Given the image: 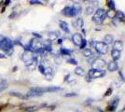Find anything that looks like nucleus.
I'll return each mask as SVG.
<instances>
[{
	"label": "nucleus",
	"instance_id": "obj_34",
	"mask_svg": "<svg viewBox=\"0 0 125 112\" xmlns=\"http://www.w3.org/2000/svg\"><path fill=\"white\" fill-rule=\"evenodd\" d=\"M111 92H112V88H109L107 91L105 92V93H104V96H109L111 94Z\"/></svg>",
	"mask_w": 125,
	"mask_h": 112
},
{
	"label": "nucleus",
	"instance_id": "obj_8",
	"mask_svg": "<svg viewBox=\"0 0 125 112\" xmlns=\"http://www.w3.org/2000/svg\"><path fill=\"white\" fill-rule=\"evenodd\" d=\"M105 64H106V63H105L104 60H103V59H96L92 65H93V68L94 69L102 70V68L105 66Z\"/></svg>",
	"mask_w": 125,
	"mask_h": 112
},
{
	"label": "nucleus",
	"instance_id": "obj_30",
	"mask_svg": "<svg viewBox=\"0 0 125 112\" xmlns=\"http://www.w3.org/2000/svg\"><path fill=\"white\" fill-rule=\"evenodd\" d=\"M38 70L41 72L42 74H44V71H45V67H44V65L41 64H39V65H38Z\"/></svg>",
	"mask_w": 125,
	"mask_h": 112
},
{
	"label": "nucleus",
	"instance_id": "obj_21",
	"mask_svg": "<svg viewBox=\"0 0 125 112\" xmlns=\"http://www.w3.org/2000/svg\"><path fill=\"white\" fill-rule=\"evenodd\" d=\"M84 73H85V71L82 67H80V66H78L76 69H75V74H77L78 76H83Z\"/></svg>",
	"mask_w": 125,
	"mask_h": 112
},
{
	"label": "nucleus",
	"instance_id": "obj_15",
	"mask_svg": "<svg viewBox=\"0 0 125 112\" xmlns=\"http://www.w3.org/2000/svg\"><path fill=\"white\" fill-rule=\"evenodd\" d=\"M111 56H112L113 60L116 62L117 60H119V59L120 58V51H116V50H112V51H111Z\"/></svg>",
	"mask_w": 125,
	"mask_h": 112
},
{
	"label": "nucleus",
	"instance_id": "obj_29",
	"mask_svg": "<svg viewBox=\"0 0 125 112\" xmlns=\"http://www.w3.org/2000/svg\"><path fill=\"white\" fill-rule=\"evenodd\" d=\"M67 63H69V64H74V65H77V64H78V61H77L76 59L70 58L67 60Z\"/></svg>",
	"mask_w": 125,
	"mask_h": 112
},
{
	"label": "nucleus",
	"instance_id": "obj_23",
	"mask_svg": "<svg viewBox=\"0 0 125 112\" xmlns=\"http://www.w3.org/2000/svg\"><path fill=\"white\" fill-rule=\"evenodd\" d=\"M76 23H77V27H80V28H82V27H83V24H84L83 19H81V18H78V19L76 20Z\"/></svg>",
	"mask_w": 125,
	"mask_h": 112
},
{
	"label": "nucleus",
	"instance_id": "obj_36",
	"mask_svg": "<svg viewBox=\"0 0 125 112\" xmlns=\"http://www.w3.org/2000/svg\"><path fill=\"white\" fill-rule=\"evenodd\" d=\"M6 88H7V85H1L0 86V92L2 91H4Z\"/></svg>",
	"mask_w": 125,
	"mask_h": 112
},
{
	"label": "nucleus",
	"instance_id": "obj_7",
	"mask_svg": "<svg viewBox=\"0 0 125 112\" xmlns=\"http://www.w3.org/2000/svg\"><path fill=\"white\" fill-rule=\"evenodd\" d=\"M62 13L64 16L67 17H75L77 16V12L75 11V10L73 9V7H65L63 10H62Z\"/></svg>",
	"mask_w": 125,
	"mask_h": 112
},
{
	"label": "nucleus",
	"instance_id": "obj_37",
	"mask_svg": "<svg viewBox=\"0 0 125 112\" xmlns=\"http://www.w3.org/2000/svg\"><path fill=\"white\" fill-rule=\"evenodd\" d=\"M5 58H7V56H6L5 54L0 53V59H5Z\"/></svg>",
	"mask_w": 125,
	"mask_h": 112
},
{
	"label": "nucleus",
	"instance_id": "obj_25",
	"mask_svg": "<svg viewBox=\"0 0 125 112\" xmlns=\"http://www.w3.org/2000/svg\"><path fill=\"white\" fill-rule=\"evenodd\" d=\"M72 7H73L74 10H75V11L77 12V14H79V13L81 12V7H80V5H78V4H75V5H73Z\"/></svg>",
	"mask_w": 125,
	"mask_h": 112
},
{
	"label": "nucleus",
	"instance_id": "obj_6",
	"mask_svg": "<svg viewBox=\"0 0 125 112\" xmlns=\"http://www.w3.org/2000/svg\"><path fill=\"white\" fill-rule=\"evenodd\" d=\"M21 60L25 63V65H29L34 61V53L31 51H24L21 55Z\"/></svg>",
	"mask_w": 125,
	"mask_h": 112
},
{
	"label": "nucleus",
	"instance_id": "obj_31",
	"mask_svg": "<svg viewBox=\"0 0 125 112\" xmlns=\"http://www.w3.org/2000/svg\"><path fill=\"white\" fill-rule=\"evenodd\" d=\"M49 35H50V39H51V40H53V39H55V38L57 37V36H56L54 33H50Z\"/></svg>",
	"mask_w": 125,
	"mask_h": 112
},
{
	"label": "nucleus",
	"instance_id": "obj_13",
	"mask_svg": "<svg viewBox=\"0 0 125 112\" xmlns=\"http://www.w3.org/2000/svg\"><path fill=\"white\" fill-rule=\"evenodd\" d=\"M60 27L62 31H64L65 33H69L70 32V29H69V26H68V23L64 21H60Z\"/></svg>",
	"mask_w": 125,
	"mask_h": 112
},
{
	"label": "nucleus",
	"instance_id": "obj_28",
	"mask_svg": "<svg viewBox=\"0 0 125 112\" xmlns=\"http://www.w3.org/2000/svg\"><path fill=\"white\" fill-rule=\"evenodd\" d=\"M106 5L109 7L110 10H115V3L114 1H107V4Z\"/></svg>",
	"mask_w": 125,
	"mask_h": 112
},
{
	"label": "nucleus",
	"instance_id": "obj_2",
	"mask_svg": "<svg viewBox=\"0 0 125 112\" xmlns=\"http://www.w3.org/2000/svg\"><path fill=\"white\" fill-rule=\"evenodd\" d=\"M105 14H106V11L104 10V9H98L95 11L94 16L93 17V21L96 24H101L105 18Z\"/></svg>",
	"mask_w": 125,
	"mask_h": 112
},
{
	"label": "nucleus",
	"instance_id": "obj_1",
	"mask_svg": "<svg viewBox=\"0 0 125 112\" xmlns=\"http://www.w3.org/2000/svg\"><path fill=\"white\" fill-rule=\"evenodd\" d=\"M13 47H14L13 41H11L10 38H8V37H3V38L0 40V49H1L2 51H6V52L8 53V55L11 53Z\"/></svg>",
	"mask_w": 125,
	"mask_h": 112
},
{
	"label": "nucleus",
	"instance_id": "obj_5",
	"mask_svg": "<svg viewBox=\"0 0 125 112\" xmlns=\"http://www.w3.org/2000/svg\"><path fill=\"white\" fill-rule=\"evenodd\" d=\"M94 48L96 51L100 54H106L108 51V46L105 45L104 42H96L94 45Z\"/></svg>",
	"mask_w": 125,
	"mask_h": 112
},
{
	"label": "nucleus",
	"instance_id": "obj_9",
	"mask_svg": "<svg viewBox=\"0 0 125 112\" xmlns=\"http://www.w3.org/2000/svg\"><path fill=\"white\" fill-rule=\"evenodd\" d=\"M118 104H119V98L116 97L113 100L110 101L109 105H108V107H107V111H110V112L115 111L117 107H118Z\"/></svg>",
	"mask_w": 125,
	"mask_h": 112
},
{
	"label": "nucleus",
	"instance_id": "obj_16",
	"mask_svg": "<svg viewBox=\"0 0 125 112\" xmlns=\"http://www.w3.org/2000/svg\"><path fill=\"white\" fill-rule=\"evenodd\" d=\"M116 10H109L106 11V14H105V16H107L109 19H115V17H116Z\"/></svg>",
	"mask_w": 125,
	"mask_h": 112
},
{
	"label": "nucleus",
	"instance_id": "obj_10",
	"mask_svg": "<svg viewBox=\"0 0 125 112\" xmlns=\"http://www.w3.org/2000/svg\"><path fill=\"white\" fill-rule=\"evenodd\" d=\"M82 37H81V35L80 34H78V33H76V34H74L73 36H72V41L75 45H77V46H79L80 44H81V41H82Z\"/></svg>",
	"mask_w": 125,
	"mask_h": 112
},
{
	"label": "nucleus",
	"instance_id": "obj_32",
	"mask_svg": "<svg viewBox=\"0 0 125 112\" xmlns=\"http://www.w3.org/2000/svg\"><path fill=\"white\" fill-rule=\"evenodd\" d=\"M71 80H73V78H72V76H71V75H67V76L65 77V81H68V82H70Z\"/></svg>",
	"mask_w": 125,
	"mask_h": 112
},
{
	"label": "nucleus",
	"instance_id": "obj_20",
	"mask_svg": "<svg viewBox=\"0 0 125 112\" xmlns=\"http://www.w3.org/2000/svg\"><path fill=\"white\" fill-rule=\"evenodd\" d=\"M10 94L12 96H16V97H19L21 99H26L27 97L26 95H23L22 93H20V92H10Z\"/></svg>",
	"mask_w": 125,
	"mask_h": 112
},
{
	"label": "nucleus",
	"instance_id": "obj_4",
	"mask_svg": "<svg viewBox=\"0 0 125 112\" xmlns=\"http://www.w3.org/2000/svg\"><path fill=\"white\" fill-rule=\"evenodd\" d=\"M105 75V71L104 70H97V69H92L89 70L88 77L91 79H98V78H102Z\"/></svg>",
	"mask_w": 125,
	"mask_h": 112
},
{
	"label": "nucleus",
	"instance_id": "obj_17",
	"mask_svg": "<svg viewBox=\"0 0 125 112\" xmlns=\"http://www.w3.org/2000/svg\"><path fill=\"white\" fill-rule=\"evenodd\" d=\"M113 42V37L111 36V35H106L105 37H104V44L105 45H108V44H111V43Z\"/></svg>",
	"mask_w": 125,
	"mask_h": 112
},
{
	"label": "nucleus",
	"instance_id": "obj_24",
	"mask_svg": "<svg viewBox=\"0 0 125 112\" xmlns=\"http://www.w3.org/2000/svg\"><path fill=\"white\" fill-rule=\"evenodd\" d=\"M37 109H38V107H25V108H24V111L25 112H35V111H37Z\"/></svg>",
	"mask_w": 125,
	"mask_h": 112
},
{
	"label": "nucleus",
	"instance_id": "obj_22",
	"mask_svg": "<svg viewBox=\"0 0 125 112\" xmlns=\"http://www.w3.org/2000/svg\"><path fill=\"white\" fill-rule=\"evenodd\" d=\"M94 12V9L93 8V7H87L86 10H85L86 15H92Z\"/></svg>",
	"mask_w": 125,
	"mask_h": 112
},
{
	"label": "nucleus",
	"instance_id": "obj_14",
	"mask_svg": "<svg viewBox=\"0 0 125 112\" xmlns=\"http://www.w3.org/2000/svg\"><path fill=\"white\" fill-rule=\"evenodd\" d=\"M113 50H116V51H120L122 48H123V45H122V42L120 40H116L114 42V45H113Z\"/></svg>",
	"mask_w": 125,
	"mask_h": 112
},
{
	"label": "nucleus",
	"instance_id": "obj_38",
	"mask_svg": "<svg viewBox=\"0 0 125 112\" xmlns=\"http://www.w3.org/2000/svg\"><path fill=\"white\" fill-rule=\"evenodd\" d=\"M33 34H34V36H35V37H38V38H41V37H42L40 35H38V34H37V33H33Z\"/></svg>",
	"mask_w": 125,
	"mask_h": 112
},
{
	"label": "nucleus",
	"instance_id": "obj_19",
	"mask_svg": "<svg viewBox=\"0 0 125 112\" xmlns=\"http://www.w3.org/2000/svg\"><path fill=\"white\" fill-rule=\"evenodd\" d=\"M116 18L119 19L120 21H122V20H125V14L122 13V11L118 10L116 12Z\"/></svg>",
	"mask_w": 125,
	"mask_h": 112
},
{
	"label": "nucleus",
	"instance_id": "obj_26",
	"mask_svg": "<svg viewBox=\"0 0 125 112\" xmlns=\"http://www.w3.org/2000/svg\"><path fill=\"white\" fill-rule=\"evenodd\" d=\"M61 53L63 54V55H70V54H71V51L62 48V49H61Z\"/></svg>",
	"mask_w": 125,
	"mask_h": 112
},
{
	"label": "nucleus",
	"instance_id": "obj_12",
	"mask_svg": "<svg viewBox=\"0 0 125 112\" xmlns=\"http://www.w3.org/2000/svg\"><path fill=\"white\" fill-rule=\"evenodd\" d=\"M107 69L109 70L110 72H114V71H117V70L119 69V65L117 64V62H115V61H112V62H110L108 65H107Z\"/></svg>",
	"mask_w": 125,
	"mask_h": 112
},
{
	"label": "nucleus",
	"instance_id": "obj_40",
	"mask_svg": "<svg viewBox=\"0 0 125 112\" xmlns=\"http://www.w3.org/2000/svg\"><path fill=\"white\" fill-rule=\"evenodd\" d=\"M125 111V108L123 109V110H120V111H119V112H124Z\"/></svg>",
	"mask_w": 125,
	"mask_h": 112
},
{
	"label": "nucleus",
	"instance_id": "obj_27",
	"mask_svg": "<svg viewBox=\"0 0 125 112\" xmlns=\"http://www.w3.org/2000/svg\"><path fill=\"white\" fill-rule=\"evenodd\" d=\"M86 46H87V40L86 39H82L81 44L79 45V48L81 49V50H84V49H86Z\"/></svg>",
	"mask_w": 125,
	"mask_h": 112
},
{
	"label": "nucleus",
	"instance_id": "obj_3",
	"mask_svg": "<svg viewBox=\"0 0 125 112\" xmlns=\"http://www.w3.org/2000/svg\"><path fill=\"white\" fill-rule=\"evenodd\" d=\"M62 88L56 87V86H50V87H36V88H32L31 90L37 92L38 93H45V92H53L60 91Z\"/></svg>",
	"mask_w": 125,
	"mask_h": 112
},
{
	"label": "nucleus",
	"instance_id": "obj_11",
	"mask_svg": "<svg viewBox=\"0 0 125 112\" xmlns=\"http://www.w3.org/2000/svg\"><path fill=\"white\" fill-rule=\"evenodd\" d=\"M44 76L46 78V80H52L53 78V70L52 67H45V71H44Z\"/></svg>",
	"mask_w": 125,
	"mask_h": 112
},
{
	"label": "nucleus",
	"instance_id": "obj_18",
	"mask_svg": "<svg viewBox=\"0 0 125 112\" xmlns=\"http://www.w3.org/2000/svg\"><path fill=\"white\" fill-rule=\"evenodd\" d=\"M83 54L85 57H88V58H90V57H92L94 54H93V51H92V50L91 49H84L83 50Z\"/></svg>",
	"mask_w": 125,
	"mask_h": 112
},
{
	"label": "nucleus",
	"instance_id": "obj_33",
	"mask_svg": "<svg viewBox=\"0 0 125 112\" xmlns=\"http://www.w3.org/2000/svg\"><path fill=\"white\" fill-rule=\"evenodd\" d=\"M29 3H30L31 5H36V4H42L40 1H36V0H31Z\"/></svg>",
	"mask_w": 125,
	"mask_h": 112
},
{
	"label": "nucleus",
	"instance_id": "obj_35",
	"mask_svg": "<svg viewBox=\"0 0 125 112\" xmlns=\"http://www.w3.org/2000/svg\"><path fill=\"white\" fill-rule=\"evenodd\" d=\"M70 96H77V93H75V92H71V93H67V94H65V97H70Z\"/></svg>",
	"mask_w": 125,
	"mask_h": 112
},
{
	"label": "nucleus",
	"instance_id": "obj_39",
	"mask_svg": "<svg viewBox=\"0 0 125 112\" xmlns=\"http://www.w3.org/2000/svg\"><path fill=\"white\" fill-rule=\"evenodd\" d=\"M62 39H58V43L59 44H62Z\"/></svg>",
	"mask_w": 125,
	"mask_h": 112
}]
</instances>
